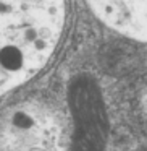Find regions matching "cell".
<instances>
[{
    "label": "cell",
    "mask_w": 147,
    "mask_h": 151,
    "mask_svg": "<svg viewBox=\"0 0 147 151\" xmlns=\"http://www.w3.org/2000/svg\"><path fill=\"white\" fill-rule=\"evenodd\" d=\"M146 106H147V102H146Z\"/></svg>",
    "instance_id": "cell-4"
},
{
    "label": "cell",
    "mask_w": 147,
    "mask_h": 151,
    "mask_svg": "<svg viewBox=\"0 0 147 151\" xmlns=\"http://www.w3.org/2000/svg\"><path fill=\"white\" fill-rule=\"evenodd\" d=\"M0 143L5 151H62V128L47 111L24 106L7 119Z\"/></svg>",
    "instance_id": "cell-2"
},
{
    "label": "cell",
    "mask_w": 147,
    "mask_h": 151,
    "mask_svg": "<svg viewBox=\"0 0 147 151\" xmlns=\"http://www.w3.org/2000/svg\"><path fill=\"white\" fill-rule=\"evenodd\" d=\"M65 20L66 5L58 0H0V96L45 67Z\"/></svg>",
    "instance_id": "cell-1"
},
{
    "label": "cell",
    "mask_w": 147,
    "mask_h": 151,
    "mask_svg": "<svg viewBox=\"0 0 147 151\" xmlns=\"http://www.w3.org/2000/svg\"><path fill=\"white\" fill-rule=\"evenodd\" d=\"M87 5L113 31L147 42V0H97Z\"/></svg>",
    "instance_id": "cell-3"
}]
</instances>
